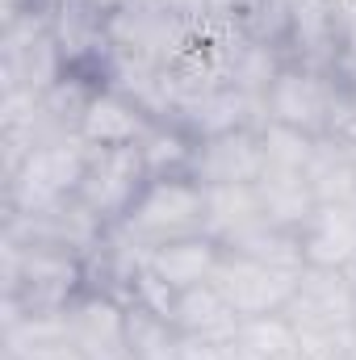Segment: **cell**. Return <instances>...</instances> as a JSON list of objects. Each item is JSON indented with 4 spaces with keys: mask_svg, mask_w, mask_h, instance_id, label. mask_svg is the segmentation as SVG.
<instances>
[{
    "mask_svg": "<svg viewBox=\"0 0 356 360\" xmlns=\"http://www.w3.org/2000/svg\"><path fill=\"white\" fill-rule=\"evenodd\" d=\"M265 222L260 197L252 184H227V188H205V235L218 239L222 248L239 243L248 231Z\"/></svg>",
    "mask_w": 356,
    "mask_h": 360,
    "instance_id": "e0dca14e",
    "label": "cell"
},
{
    "mask_svg": "<svg viewBox=\"0 0 356 360\" xmlns=\"http://www.w3.org/2000/svg\"><path fill=\"white\" fill-rule=\"evenodd\" d=\"M126 344L134 360H180L184 331L172 319H160L143 306H126Z\"/></svg>",
    "mask_w": 356,
    "mask_h": 360,
    "instance_id": "44dd1931",
    "label": "cell"
},
{
    "mask_svg": "<svg viewBox=\"0 0 356 360\" xmlns=\"http://www.w3.org/2000/svg\"><path fill=\"white\" fill-rule=\"evenodd\" d=\"M180 360H222V344H218V340H197V335H184Z\"/></svg>",
    "mask_w": 356,
    "mask_h": 360,
    "instance_id": "f546056e",
    "label": "cell"
},
{
    "mask_svg": "<svg viewBox=\"0 0 356 360\" xmlns=\"http://www.w3.org/2000/svg\"><path fill=\"white\" fill-rule=\"evenodd\" d=\"M84 4H92L96 13H105V17H109V13H117V8H126L130 0H84Z\"/></svg>",
    "mask_w": 356,
    "mask_h": 360,
    "instance_id": "1f68e13d",
    "label": "cell"
},
{
    "mask_svg": "<svg viewBox=\"0 0 356 360\" xmlns=\"http://www.w3.org/2000/svg\"><path fill=\"white\" fill-rule=\"evenodd\" d=\"M293 8L298 0H243L235 21L243 25V34L252 42H265L285 51V38H289V25H293Z\"/></svg>",
    "mask_w": 356,
    "mask_h": 360,
    "instance_id": "d4e9b609",
    "label": "cell"
},
{
    "mask_svg": "<svg viewBox=\"0 0 356 360\" xmlns=\"http://www.w3.org/2000/svg\"><path fill=\"white\" fill-rule=\"evenodd\" d=\"M222 260V243L210 239V235H189V239H172L164 248H151L147 264L160 272L168 285H177L180 293L193 289V285H205L214 269Z\"/></svg>",
    "mask_w": 356,
    "mask_h": 360,
    "instance_id": "2e32d148",
    "label": "cell"
},
{
    "mask_svg": "<svg viewBox=\"0 0 356 360\" xmlns=\"http://www.w3.org/2000/svg\"><path fill=\"white\" fill-rule=\"evenodd\" d=\"M298 335H340L356 327V285L344 269H306L281 310Z\"/></svg>",
    "mask_w": 356,
    "mask_h": 360,
    "instance_id": "8992f818",
    "label": "cell"
},
{
    "mask_svg": "<svg viewBox=\"0 0 356 360\" xmlns=\"http://www.w3.org/2000/svg\"><path fill=\"white\" fill-rule=\"evenodd\" d=\"M172 126H180L184 134H193L197 143L214 139V134H231V130H265L268 105L260 96H248V92L222 84V89H210L201 96L180 101Z\"/></svg>",
    "mask_w": 356,
    "mask_h": 360,
    "instance_id": "30bf717a",
    "label": "cell"
},
{
    "mask_svg": "<svg viewBox=\"0 0 356 360\" xmlns=\"http://www.w3.org/2000/svg\"><path fill=\"white\" fill-rule=\"evenodd\" d=\"M265 105H268V122L289 126L306 139H344L348 130H356V117L340 84H336V76H323V72H310V68L285 63L276 72L272 89H268Z\"/></svg>",
    "mask_w": 356,
    "mask_h": 360,
    "instance_id": "7a4b0ae2",
    "label": "cell"
},
{
    "mask_svg": "<svg viewBox=\"0 0 356 360\" xmlns=\"http://www.w3.org/2000/svg\"><path fill=\"white\" fill-rule=\"evenodd\" d=\"M331 76H336V84H340V92H344V101H348V109L356 117V55H344Z\"/></svg>",
    "mask_w": 356,
    "mask_h": 360,
    "instance_id": "f1b7e54d",
    "label": "cell"
},
{
    "mask_svg": "<svg viewBox=\"0 0 356 360\" xmlns=\"http://www.w3.org/2000/svg\"><path fill=\"white\" fill-rule=\"evenodd\" d=\"M281 360H310V356H306V352L298 348V352H289V356H281Z\"/></svg>",
    "mask_w": 356,
    "mask_h": 360,
    "instance_id": "836d02e7",
    "label": "cell"
},
{
    "mask_svg": "<svg viewBox=\"0 0 356 360\" xmlns=\"http://www.w3.org/2000/svg\"><path fill=\"white\" fill-rule=\"evenodd\" d=\"M92 151L96 147L84 143L80 134H68L59 143L30 151L21 160V168L4 176V214H34L63 197H76Z\"/></svg>",
    "mask_w": 356,
    "mask_h": 360,
    "instance_id": "3957f363",
    "label": "cell"
},
{
    "mask_svg": "<svg viewBox=\"0 0 356 360\" xmlns=\"http://www.w3.org/2000/svg\"><path fill=\"white\" fill-rule=\"evenodd\" d=\"M222 360H265V356H260L256 348H248V344L235 335V340H227V344H222Z\"/></svg>",
    "mask_w": 356,
    "mask_h": 360,
    "instance_id": "4dcf8cb0",
    "label": "cell"
},
{
    "mask_svg": "<svg viewBox=\"0 0 356 360\" xmlns=\"http://www.w3.org/2000/svg\"><path fill=\"white\" fill-rule=\"evenodd\" d=\"M340 143H344V147H348V155H352V164H356V130H348V134H344V139H340Z\"/></svg>",
    "mask_w": 356,
    "mask_h": 360,
    "instance_id": "d6a6232c",
    "label": "cell"
},
{
    "mask_svg": "<svg viewBox=\"0 0 356 360\" xmlns=\"http://www.w3.org/2000/svg\"><path fill=\"white\" fill-rule=\"evenodd\" d=\"M281 68H285V59H281V51H276V46H265V42L243 38V42H239V51L231 55L227 84H231V89H239V92H248V96H260V101H265Z\"/></svg>",
    "mask_w": 356,
    "mask_h": 360,
    "instance_id": "603a6c76",
    "label": "cell"
},
{
    "mask_svg": "<svg viewBox=\"0 0 356 360\" xmlns=\"http://www.w3.org/2000/svg\"><path fill=\"white\" fill-rule=\"evenodd\" d=\"M177 302H180L177 285H168L151 264L139 269V276H134V293H130V306H143V310H151V314H160V319H172V314H177Z\"/></svg>",
    "mask_w": 356,
    "mask_h": 360,
    "instance_id": "4316f807",
    "label": "cell"
},
{
    "mask_svg": "<svg viewBox=\"0 0 356 360\" xmlns=\"http://www.w3.org/2000/svg\"><path fill=\"white\" fill-rule=\"evenodd\" d=\"M302 252L306 269H352L356 264V210L344 205H314L302 222Z\"/></svg>",
    "mask_w": 356,
    "mask_h": 360,
    "instance_id": "4fadbf2b",
    "label": "cell"
},
{
    "mask_svg": "<svg viewBox=\"0 0 356 360\" xmlns=\"http://www.w3.org/2000/svg\"><path fill=\"white\" fill-rule=\"evenodd\" d=\"M298 276L302 272H285V269H272V264H260L243 252H231L222 248V260L214 269V285L218 293L235 306L239 319H260V314H281L298 289Z\"/></svg>",
    "mask_w": 356,
    "mask_h": 360,
    "instance_id": "9c48e42d",
    "label": "cell"
},
{
    "mask_svg": "<svg viewBox=\"0 0 356 360\" xmlns=\"http://www.w3.org/2000/svg\"><path fill=\"white\" fill-rule=\"evenodd\" d=\"M4 323L21 314H63L84 293V256L4 239Z\"/></svg>",
    "mask_w": 356,
    "mask_h": 360,
    "instance_id": "6da1fadb",
    "label": "cell"
},
{
    "mask_svg": "<svg viewBox=\"0 0 356 360\" xmlns=\"http://www.w3.org/2000/svg\"><path fill=\"white\" fill-rule=\"evenodd\" d=\"M260 172H265L260 130H231L197 143L189 176L205 188H227V184H256Z\"/></svg>",
    "mask_w": 356,
    "mask_h": 360,
    "instance_id": "7c38bea8",
    "label": "cell"
},
{
    "mask_svg": "<svg viewBox=\"0 0 356 360\" xmlns=\"http://www.w3.org/2000/svg\"><path fill=\"white\" fill-rule=\"evenodd\" d=\"M260 143H265V172H272V176H306V164H310L319 139H306V134H298L289 126L268 122L260 130Z\"/></svg>",
    "mask_w": 356,
    "mask_h": 360,
    "instance_id": "cb8c5ba5",
    "label": "cell"
},
{
    "mask_svg": "<svg viewBox=\"0 0 356 360\" xmlns=\"http://www.w3.org/2000/svg\"><path fill=\"white\" fill-rule=\"evenodd\" d=\"M147 130H151V117L117 89L96 92L80 122V139L92 147H139Z\"/></svg>",
    "mask_w": 356,
    "mask_h": 360,
    "instance_id": "5bb4252c",
    "label": "cell"
},
{
    "mask_svg": "<svg viewBox=\"0 0 356 360\" xmlns=\"http://www.w3.org/2000/svg\"><path fill=\"white\" fill-rule=\"evenodd\" d=\"M231 252H243L260 264H272V269L285 272H306V252H302V235L289 231V226H272V222H260L256 231H248L239 243H231Z\"/></svg>",
    "mask_w": 356,
    "mask_h": 360,
    "instance_id": "7402d4cb",
    "label": "cell"
},
{
    "mask_svg": "<svg viewBox=\"0 0 356 360\" xmlns=\"http://www.w3.org/2000/svg\"><path fill=\"white\" fill-rule=\"evenodd\" d=\"M147 184H151V172H147L139 147H96L76 197L113 226L134 210V201L143 197Z\"/></svg>",
    "mask_w": 356,
    "mask_h": 360,
    "instance_id": "52a82bcc",
    "label": "cell"
},
{
    "mask_svg": "<svg viewBox=\"0 0 356 360\" xmlns=\"http://www.w3.org/2000/svg\"><path fill=\"white\" fill-rule=\"evenodd\" d=\"M239 340L248 348H256L265 360H281L289 352H298V327L285 314H260V319H243Z\"/></svg>",
    "mask_w": 356,
    "mask_h": 360,
    "instance_id": "484cf974",
    "label": "cell"
},
{
    "mask_svg": "<svg viewBox=\"0 0 356 360\" xmlns=\"http://www.w3.org/2000/svg\"><path fill=\"white\" fill-rule=\"evenodd\" d=\"M348 276H352V285H356V264H352V269H348Z\"/></svg>",
    "mask_w": 356,
    "mask_h": 360,
    "instance_id": "e575fe53",
    "label": "cell"
},
{
    "mask_svg": "<svg viewBox=\"0 0 356 360\" xmlns=\"http://www.w3.org/2000/svg\"><path fill=\"white\" fill-rule=\"evenodd\" d=\"M63 323H68V340L80 348L84 360H134L130 344H126V306L122 302L84 289L63 310Z\"/></svg>",
    "mask_w": 356,
    "mask_h": 360,
    "instance_id": "8fae6325",
    "label": "cell"
},
{
    "mask_svg": "<svg viewBox=\"0 0 356 360\" xmlns=\"http://www.w3.org/2000/svg\"><path fill=\"white\" fill-rule=\"evenodd\" d=\"M306 184L319 205H344L356 197V164L340 139H319L306 164Z\"/></svg>",
    "mask_w": 356,
    "mask_h": 360,
    "instance_id": "ac0fdd59",
    "label": "cell"
},
{
    "mask_svg": "<svg viewBox=\"0 0 356 360\" xmlns=\"http://www.w3.org/2000/svg\"><path fill=\"white\" fill-rule=\"evenodd\" d=\"M172 323H177L184 335L218 340V344L235 340V335H239V327H243V319H239V314H235V306L218 293V285H214V281L193 285V289H184V293H180Z\"/></svg>",
    "mask_w": 356,
    "mask_h": 360,
    "instance_id": "9a60e30c",
    "label": "cell"
},
{
    "mask_svg": "<svg viewBox=\"0 0 356 360\" xmlns=\"http://www.w3.org/2000/svg\"><path fill=\"white\" fill-rule=\"evenodd\" d=\"M256 197H260V210H265V222L272 226H289V231H302V222L314 214V193L306 176H272L260 172V180L252 184Z\"/></svg>",
    "mask_w": 356,
    "mask_h": 360,
    "instance_id": "d6986e66",
    "label": "cell"
},
{
    "mask_svg": "<svg viewBox=\"0 0 356 360\" xmlns=\"http://www.w3.org/2000/svg\"><path fill=\"white\" fill-rule=\"evenodd\" d=\"M139 151H143V164H147L151 180H172V176H189V172H193L197 139L184 134L180 126L151 122V130L139 139Z\"/></svg>",
    "mask_w": 356,
    "mask_h": 360,
    "instance_id": "ffe728a7",
    "label": "cell"
},
{
    "mask_svg": "<svg viewBox=\"0 0 356 360\" xmlns=\"http://www.w3.org/2000/svg\"><path fill=\"white\" fill-rule=\"evenodd\" d=\"M155 8H164V13H172L180 21H201V17H210L214 13V0H151Z\"/></svg>",
    "mask_w": 356,
    "mask_h": 360,
    "instance_id": "83f0119b",
    "label": "cell"
},
{
    "mask_svg": "<svg viewBox=\"0 0 356 360\" xmlns=\"http://www.w3.org/2000/svg\"><path fill=\"white\" fill-rule=\"evenodd\" d=\"M105 231H109V222L96 210H89L80 197H63V201L34 210V214H4V239L46 243V248H63L76 256H89L105 239Z\"/></svg>",
    "mask_w": 356,
    "mask_h": 360,
    "instance_id": "ba28073f",
    "label": "cell"
},
{
    "mask_svg": "<svg viewBox=\"0 0 356 360\" xmlns=\"http://www.w3.org/2000/svg\"><path fill=\"white\" fill-rule=\"evenodd\" d=\"M117 226H126L143 248H164L172 239L205 235V184H197L193 176L151 180Z\"/></svg>",
    "mask_w": 356,
    "mask_h": 360,
    "instance_id": "277c9868",
    "label": "cell"
},
{
    "mask_svg": "<svg viewBox=\"0 0 356 360\" xmlns=\"http://www.w3.org/2000/svg\"><path fill=\"white\" fill-rule=\"evenodd\" d=\"M63 76V59L51 34V13H17L4 17V38H0V80L4 89H30L42 92Z\"/></svg>",
    "mask_w": 356,
    "mask_h": 360,
    "instance_id": "5b68a950",
    "label": "cell"
}]
</instances>
